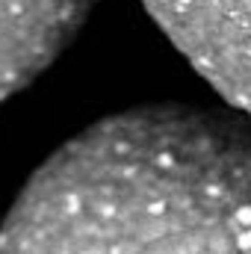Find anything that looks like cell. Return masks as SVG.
I'll return each mask as SVG.
<instances>
[{
  "label": "cell",
  "instance_id": "cell-1",
  "mask_svg": "<svg viewBox=\"0 0 251 254\" xmlns=\"http://www.w3.org/2000/svg\"><path fill=\"white\" fill-rule=\"evenodd\" d=\"M0 254H251V116L139 107L27 181Z\"/></svg>",
  "mask_w": 251,
  "mask_h": 254
},
{
  "label": "cell",
  "instance_id": "cell-2",
  "mask_svg": "<svg viewBox=\"0 0 251 254\" xmlns=\"http://www.w3.org/2000/svg\"><path fill=\"white\" fill-rule=\"evenodd\" d=\"M92 6L95 0H0V101L63 54Z\"/></svg>",
  "mask_w": 251,
  "mask_h": 254
}]
</instances>
